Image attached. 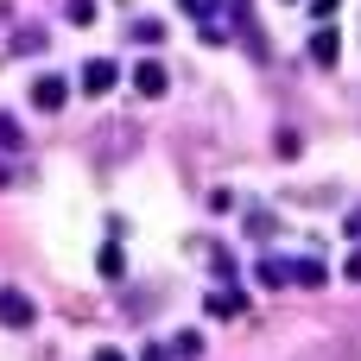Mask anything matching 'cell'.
Wrapping results in <instances>:
<instances>
[{
    "label": "cell",
    "instance_id": "6da1fadb",
    "mask_svg": "<svg viewBox=\"0 0 361 361\" xmlns=\"http://www.w3.org/2000/svg\"><path fill=\"white\" fill-rule=\"evenodd\" d=\"M260 279H267V286H324V260H311V254H298V260L267 254V260H260Z\"/></svg>",
    "mask_w": 361,
    "mask_h": 361
},
{
    "label": "cell",
    "instance_id": "7a4b0ae2",
    "mask_svg": "<svg viewBox=\"0 0 361 361\" xmlns=\"http://www.w3.org/2000/svg\"><path fill=\"white\" fill-rule=\"evenodd\" d=\"M114 82H121V70H114L108 57H89V63L76 70V89H82V95H108Z\"/></svg>",
    "mask_w": 361,
    "mask_h": 361
},
{
    "label": "cell",
    "instance_id": "3957f363",
    "mask_svg": "<svg viewBox=\"0 0 361 361\" xmlns=\"http://www.w3.org/2000/svg\"><path fill=\"white\" fill-rule=\"evenodd\" d=\"M133 89H140L146 102H159V95L171 89V70H165L159 57H140V63H133Z\"/></svg>",
    "mask_w": 361,
    "mask_h": 361
},
{
    "label": "cell",
    "instance_id": "277c9868",
    "mask_svg": "<svg viewBox=\"0 0 361 361\" xmlns=\"http://www.w3.org/2000/svg\"><path fill=\"white\" fill-rule=\"evenodd\" d=\"M32 317H38V311H32V298H25V292H13V286H0V324H6V330H32Z\"/></svg>",
    "mask_w": 361,
    "mask_h": 361
},
{
    "label": "cell",
    "instance_id": "5b68a950",
    "mask_svg": "<svg viewBox=\"0 0 361 361\" xmlns=\"http://www.w3.org/2000/svg\"><path fill=\"white\" fill-rule=\"evenodd\" d=\"M178 6L203 25V38H209V44H222V38H228V25H216V19H222V0H178Z\"/></svg>",
    "mask_w": 361,
    "mask_h": 361
},
{
    "label": "cell",
    "instance_id": "8992f818",
    "mask_svg": "<svg viewBox=\"0 0 361 361\" xmlns=\"http://www.w3.org/2000/svg\"><path fill=\"white\" fill-rule=\"evenodd\" d=\"M336 57H343V32L336 25H317L311 32V63H336Z\"/></svg>",
    "mask_w": 361,
    "mask_h": 361
},
{
    "label": "cell",
    "instance_id": "52a82bcc",
    "mask_svg": "<svg viewBox=\"0 0 361 361\" xmlns=\"http://www.w3.org/2000/svg\"><path fill=\"white\" fill-rule=\"evenodd\" d=\"M32 102H38L44 114L63 108V102H70V82H63V76H38V82H32Z\"/></svg>",
    "mask_w": 361,
    "mask_h": 361
},
{
    "label": "cell",
    "instance_id": "ba28073f",
    "mask_svg": "<svg viewBox=\"0 0 361 361\" xmlns=\"http://www.w3.org/2000/svg\"><path fill=\"white\" fill-rule=\"evenodd\" d=\"M241 311H247V292H235V286L209 292V317H241Z\"/></svg>",
    "mask_w": 361,
    "mask_h": 361
},
{
    "label": "cell",
    "instance_id": "9c48e42d",
    "mask_svg": "<svg viewBox=\"0 0 361 361\" xmlns=\"http://www.w3.org/2000/svg\"><path fill=\"white\" fill-rule=\"evenodd\" d=\"M171 355H178V361H197V355H203V336H197V330L171 336Z\"/></svg>",
    "mask_w": 361,
    "mask_h": 361
},
{
    "label": "cell",
    "instance_id": "30bf717a",
    "mask_svg": "<svg viewBox=\"0 0 361 361\" xmlns=\"http://www.w3.org/2000/svg\"><path fill=\"white\" fill-rule=\"evenodd\" d=\"M95 13H102L95 0H70V6H63V19H70V25H95Z\"/></svg>",
    "mask_w": 361,
    "mask_h": 361
},
{
    "label": "cell",
    "instance_id": "8fae6325",
    "mask_svg": "<svg viewBox=\"0 0 361 361\" xmlns=\"http://www.w3.org/2000/svg\"><path fill=\"white\" fill-rule=\"evenodd\" d=\"M127 32H133V44H159V38H165L159 19H140V25H127Z\"/></svg>",
    "mask_w": 361,
    "mask_h": 361
},
{
    "label": "cell",
    "instance_id": "7c38bea8",
    "mask_svg": "<svg viewBox=\"0 0 361 361\" xmlns=\"http://www.w3.org/2000/svg\"><path fill=\"white\" fill-rule=\"evenodd\" d=\"M38 44H44V32H38V25H25V32H13V51H19V57H32Z\"/></svg>",
    "mask_w": 361,
    "mask_h": 361
},
{
    "label": "cell",
    "instance_id": "4fadbf2b",
    "mask_svg": "<svg viewBox=\"0 0 361 361\" xmlns=\"http://www.w3.org/2000/svg\"><path fill=\"white\" fill-rule=\"evenodd\" d=\"M95 267H102V279H121V267H127V260H121V247H114V241H108V247H102V260H95Z\"/></svg>",
    "mask_w": 361,
    "mask_h": 361
},
{
    "label": "cell",
    "instance_id": "5bb4252c",
    "mask_svg": "<svg viewBox=\"0 0 361 361\" xmlns=\"http://www.w3.org/2000/svg\"><path fill=\"white\" fill-rule=\"evenodd\" d=\"M0 146H6V152H19V146H25V133H19V121H13V114H0Z\"/></svg>",
    "mask_w": 361,
    "mask_h": 361
},
{
    "label": "cell",
    "instance_id": "9a60e30c",
    "mask_svg": "<svg viewBox=\"0 0 361 361\" xmlns=\"http://www.w3.org/2000/svg\"><path fill=\"white\" fill-rule=\"evenodd\" d=\"M343 279H349V286H361V247L349 254V267H343Z\"/></svg>",
    "mask_w": 361,
    "mask_h": 361
},
{
    "label": "cell",
    "instance_id": "2e32d148",
    "mask_svg": "<svg viewBox=\"0 0 361 361\" xmlns=\"http://www.w3.org/2000/svg\"><path fill=\"white\" fill-rule=\"evenodd\" d=\"M140 361H178V355H171V349H152V343H146V355H140Z\"/></svg>",
    "mask_w": 361,
    "mask_h": 361
},
{
    "label": "cell",
    "instance_id": "e0dca14e",
    "mask_svg": "<svg viewBox=\"0 0 361 361\" xmlns=\"http://www.w3.org/2000/svg\"><path fill=\"white\" fill-rule=\"evenodd\" d=\"M311 13H317V19H330V13H336V0H311Z\"/></svg>",
    "mask_w": 361,
    "mask_h": 361
},
{
    "label": "cell",
    "instance_id": "ac0fdd59",
    "mask_svg": "<svg viewBox=\"0 0 361 361\" xmlns=\"http://www.w3.org/2000/svg\"><path fill=\"white\" fill-rule=\"evenodd\" d=\"M343 235H349V241H361V209L349 216V228H343Z\"/></svg>",
    "mask_w": 361,
    "mask_h": 361
},
{
    "label": "cell",
    "instance_id": "d6986e66",
    "mask_svg": "<svg viewBox=\"0 0 361 361\" xmlns=\"http://www.w3.org/2000/svg\"><path fill=\"white\" fill-rule=\"evenodd\" d=\"M95 361H127V355L121 349H95Z\"/></svg>",
    "mask_w": 361,
    "mask_h": 361
},
{
    "label": "cell",
    "instance_id": "ffe728a7",
    "mask_svg": "<svg viewBox=\"0 0 361 361\" xmlns=\"http://www.w3.org/2000/svg\"><path fill=\"white\" fill-rule=\"evenodd\" d=\"M0 184H13V171H6V165H0Z\"/></svg>",
    "mask_w": 361,
    "mask_h": 361
}]
</instances>
